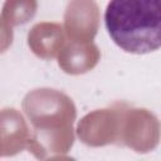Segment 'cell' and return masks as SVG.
I'll return each instance as SVG.
<instances>
[{
    "label": "cell",
    "instance_id": "cell-1",
    "mask_svg": "<svg viewBox=\"0 0 161 161\" xmlns=\"http://www.w3.org/2000/svg\"><path fill=\"white\" fill-rule=\"evenodd\" d=\"M23 111L33 126L26 151L39 160L63 157L73 146L77 108L70 97L53 88L26 93Z\"/></svg>",
    "mask_w": 161,
    "mask_h": 161
},
{
    "label": "cell",
    "instance_id": "cell-2",
    "mask_svg": "<svg viewBox=\"0 0 161 161\" xmlns=\"http://www.w3.org/2000/svg\"><path fill=\"white\" fill-rule=\"evenodd\" d=\"M104 23L112 40L127 53L161 48V0H111Z\"/></svg>",
    "mask_w": 161,
    "mask_h": 161
},
{
    "label": "cell",
    "instance_id": "cell-3",
    "mask_svg": "<svg viewBox=\"0 0 161 161\" xmlns=\"http://www.w3.org/2000/svg\"><path fill=\"white\" fill-rule=\"evenodd\" d=\"M127 104L113 103L111 107L87 113L77 126V136L91 147H101L111 143L119 145L122 118Z\"/></svg>",
    "mask_w": 161,
    "mask_h": 161
},
{
    "label": "cell",
    "instance_id": "cell-4",
    "mask_svg": "<svg viewBox=\"0 0 161 161\" xmlns=\"http://www.w3.org/2000/svg\"><path fill=\"white\" fill-rule=\"evenodd\" d=\"M161 138V125L158 118L146 108L125 109L121 128L119 145L127 146L138 153L155 150Z\"/></svg>",
    "mask_w": 161,
    "mask_h": 161
},
{
    "label": "cell",
    "instance_id": "cell-5",
    "mask_svg": "<svg viewBox=\"0 0 161 161\" xmlns=\"http://www.w3.org/2000/svg\"><path fill=\"white\" fill-rule=\"evenodd\" d=\"M99 8L94 0H70L64 13L67 38L92 42L99 28Z\"/></svg>",
    "mask_w": 161,
    "mask_h": 161
},
{
    "label": "cell",
    "instance_id": "cell-6",
    "mask_svg": "<svg viewBox=\"0 0 161 161\" xmlns=\"http://www.w3.org/2000/svg\"><path fill=\"white\" fill-rule=\"evenodd\" d=\"M31 132L19 111L4 108L0 113V156H14L28 148Z\"/></svg>",
    "mask_w": 161,
    "mask_h": 161
},
{
    "label": "cell",
    "instance_id": "cell-7",
    "mask_svg": "<svg viewBox=\"0 0 161 161\" xmlns=\"http://www.w3.org/2000/svg\"><path fill=\"white\" fill-rule=\"evenodd\" d=\"M57 58L58 65L64 73L78 75L92 70L98 64L101 53L93 42L68 39Z\"/></svg>",
    "mask_w": 161,
    "mask_h": 161
},
{
    "label": "cell",
    "instance_id": "cell-8",
    "mask_svg": "<svg viewBox=\"0 0 161 161\" xmlns=\"http://www.w3.org/2000/svg\"><path fill=\"white\" fill-rule=\"evenodd\" d=\"M64 43L65 30L59 23H38L28 33V45L30 50L38 58L45 60L58 57Z\"/></svg>",
    "mask_w": 161,
    "mask_h": 161
},
{
    "label": "cell",
    "instance_id": "cell-9",
    "mask_svg": "<svg viewBox=\"0 0 161 161\" xmlns=\"http://www.w3.org/2000/svg\"><path fill=\"white\" fill-rule=\"evenodd\" d=\"M36 9V0H5L1 10V24L9 28L23 25L34 18Z\"/></svg>",
    "mask_w": 161,
    "mask_h": 161
}]
</instances>
